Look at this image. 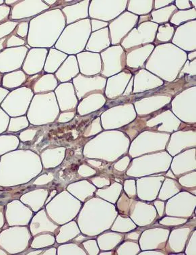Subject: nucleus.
Returning a JSON list of instances; mask_svg holds the SVG:
<instances>
[{"label":"nucleus","instance_id":"obj_2","mask_svg":"<svg viewBox=\"0 0 196 255\" xmlns=\"http://www.w3.org/2000/svg\"><path fill=\"white\" fill-rule=\"evenodd\" d=\"M16 2H17V1H5V3H6V4L7 5H12L13 4V3Z\"/></svg>","mask_w":196,"mask_h":255},{"label":"nucleus","instance_id":"obj_1","mask_svg":"<svg viewBox=\"0 0 196 255\" xmlns=\"http://www.w3.org/2000/svg\"><path fill=\"white\" fill-rule=\"evenodd\" d=\"M27 22H22V23L19 24L18 27H17V34L19 36L22 37H25L26 33H27Z\"/></svg>","mask_w":196,"mask_h":255}]
</instances>
